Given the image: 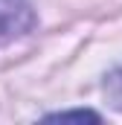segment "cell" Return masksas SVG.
Returning a JSON list of instances; mask_svg holds the SVG:
<instances>
[{
	"mask_svg": "<svg viewBox=\"0 0 122 125\" xmlns=\"http://www.w3.org/2000/svg\"><path fill=\"white\" fill-rule=\"evenodd\" d=\"M32 9L23 0H0V41L23 35L32 26Z\"/></svg>",
	"mask_w": 122,
	"mask_h": 125,
	"instance_id": "1",
	"label": "cell"
},
{
	"mask_svg": "<svg viewBox=\"0 0 122 125\" xmlns=\"http://www.w3.org/2000/svg\"><path fill=\"white\" fill-rule=\"evenodd\" d=\"M47 119H93V122H99V114L96 111H61V114H52Z\"/></svg>",
	"mask_w": 122,
	"mask_h": 125,
	"instance_id": "3",
	"label": "cell"
},
{
	"mask_svg": "<svg viewBox=\"0 0 122 125\" xmlns=\"http://www.w3.org/2000/svg\"><path fill=\"white\" fill-rule=\"evenodd\" d=\"M105 96H108V105L122 111V67H116L108 79H105Z\"/></svg>",
	"mask_w": 122,
	"mask_h": 125,
	"instance_id": "2",
	"label": "cell"
}]
</instances>
